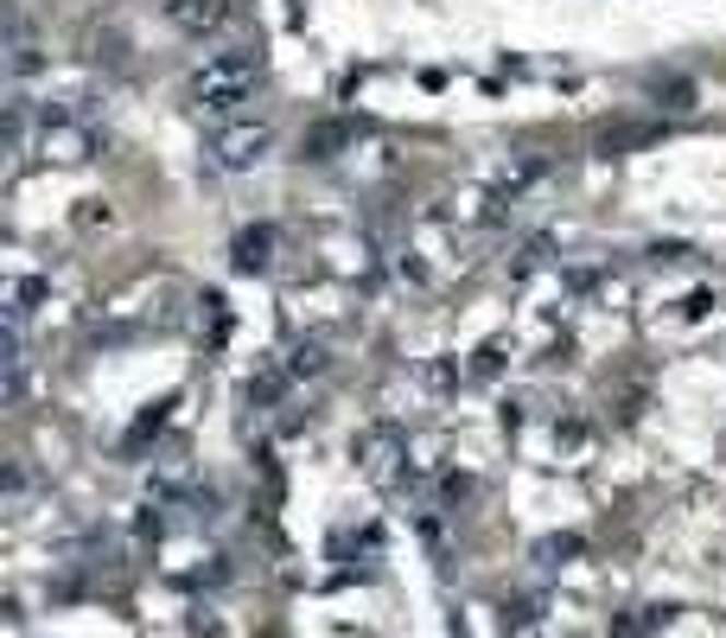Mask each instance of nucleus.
Listing matches in <instances>:
<instances>
[{
    "label": "nucleus",
    "mask_w": 726,
    "mask_h": 638,
    "mask_svg": "<svg viewBox=\"0 0 726 638\" xmlns=\"http://www.w3.org/2000/svg\"><path fill=\"white\" fill-rule=\"evenodd\" d=\"M542 256H548V243H529V250H523V263H516V275H536Z\"/></svg>",
    "instance_id": "obj_13"
},
{
    "label": "nucleus",
    "mask_w": 726,
    "mask_h": 638,
    "mask_svg": "<svg viewBox=\"0 0 726 638\" xmlns=\"http://www.w3.org/2000/svg\"><path fill=\"white\" fill-rule=\"evenodd\" d=\"M656 96H669V109H689L694 90H689V83H669V90H656Z\"/></svg>",
    "instance_id": "obj_14"
},
{
    "label": "nucleus",
    "mask_w": 726,
    "mask_h": 638,
    "mask_svg": "<svg viewBox=\"0 0 726 638\" xmlns=\"http://www.w3.org/2000/svg\"><path fill=\"white\" fill-rule=\"evenodd\" d=\"M166 20H173L185 38H204L230 20V0H166Z\"/></svg>",
    "instance_id": "obj_5"
},
{
    "label": "nucleus",
    "mask_w": 726,
    "mask_h": 638,
    "mask_svg": "<svg viewBox=\"0 0 726 638\" xmlns=\"http://www.w3.org/2000/svg\"><path fill=\"white\" fill-rule=\"evenodd\" d=\"M230 263H236V275H268V268H274V230L268 224L243 230V236L230 243Z\"/></svg>",
    "instance_id": "obj_6"
},
{
    "label": "nucleus",
    "mask_w": 726,
    "mask_h": 638,
    "mask_svg": "<svg viewBox=\"0 0 726 638\" xmlns=\"http://www.w3.org/2000/svg\"><path fill=\"white\" fill-rule=\"evenodd\" d=\"M268 148H274V121H261V115L223 121L218 135H211V160H218L223 173H255L268 160Z\"/></svg>",
    "instance_id": "obj_2"
},
{
    "label": "nucleus",
    "mask_w": 726,
    "mask_h": 638,
    "mask_svg": "<svg viewBox=\"0 0 726 638\" xmlns=\"http://www.w3.org/2000/svg\"><path fill=\"white\" fill-rule=\"evenodd\" d=\"M90 148H96V135H90L83 121H71V115H45V128H38V153H45V160L77 166V160H90Z\"/></svg>",
    "instance_id": "obj_4"
},
{
    "label": "nucleus",
    "mask_w": 726,
    "mask_h": 638,
    "mask_svg": "<svg viewBox=\"0 0 726 638\" xmlns=\"http://www.w3.org/2000/svg\"><path fill=\"white\" fill-rule=\"evenodd\" d=\"M33 301H45V281H38V275H26V281H13V288H7V326H26V313H33Z\"/></svg>",
    "instance_id": "obj_9"
},
{
    "label": "nucleus",
    "mask_w": 726,
    "mask_h": 638,
    "mask_svg": "<svg viewBox=\"0 0 726 638\" xmlns=\"http://www.w3.org/2000/svg\"><path fill=\"white\" fill-rule=\"evenodd\" d=\"M166 409H173V396H166V403H147V415L134 421V428H128V441H121V448H128V453H141L147 441H153V434L166 428Z\"/></svg>",
    "instance_id": "obj_11"
},
{
    "label": "nucleus",
    "mask_w": 726,
    "mask_h": 638,
    "mask_svg": "<svg viewBox=\"0 0 726 638\" xmlns=\"http://www.w3.org/2000/svg\"><path fill=\"white\" fill-rule=\"evenodd\" d=\"M504 626H510V633H536V626H542V601H516V606H504Z\"/></svg>",
    "instance_id": "obj_12"
},
{
    "label": "nucleus",
    "mask_w": 726,
    "mask_h": 638,
    "mask_svg": "<svg viewBox=\"0 0 726 638\" xmlns=\"http://www.w3.org/2000/svg\"><path fill=\"white\" fill-rule=\"evenodd\" d=\"M351 141H358L351 121H319V128L306 135V160H338V148H351Z\"/></svg>",
    "instance_id": "obj_8"
},
{
    "label": "nucleus",
    "mask_w": 726,
    "mask_h": 638,
    "mask_svg": "<svg viewBox=\"0 0 726 638\" xmlns=\"http://www.w3.org/2000/svg\"><path fill=\"white\" fill-rule=\"evenodd\" d=\"M255 77H261V58H255V51H218V58H204V65L191 71L185 96L204 115H223V109H236V103H249Z\"/></svg>",
    "instance_id": "obj_1"
},
{
    "label": "nucleus",
    "mask_w": 726,
    "mask_h": 638,
    "mask_svg": "<svg viewBox=\"0 0 726 638\" xmlns=\"http://www.w3.org/2000/svg\"><path fill=\"white\" fill-rule=\"evenodd\" d=\"M281 371H288V376H319V371H326V345H319V338H300Z\"/></svg>",
    "instance_id": "obj_10"
},
{
    "label": "nucleus",
    "mask_w": 726,
    "mask_h": 638,
    "mask_svg": "<svg viewBox=\"0 0 726 638\" xmlns=\"http://www.w3.org/2000/svg\"><path fill=\"white\" fill-rule=\"evenodd\" d=\"M38 65H45V51H38L33 20H13V45H7V71H13V83H26Z\"/></svg>",
    "instance_id": "obj_7"
},
{
    "label": "nucleus",
    "mask_w": 726,
    "mask_h": 638,
    "mask_svg": "<svg viewBox=\"0 0 726 638\" xmlns=\"http://www.w3.org/2000/svg\"><path fill=\"white\" fill-rule=\"evenodd\" d=\"M358 466H363V479L396 491L401 479H408V448H401L389 428H370V434H358Z\"/></svg>",
    "instance_id": "obj_3"
}]
</instances>
